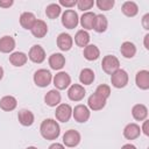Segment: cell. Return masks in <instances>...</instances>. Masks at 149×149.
<instances>
[{"instance_id":"43","label":"cell","mask_w":149,"mask_h":149,"mask_svg":"<svg viewBox=\"0 0 149 149\" xmlns=\"http://www.w3.org/2000/svg\"><path fill=\"white\" fill-rule=\"evenodd\" d=\"M2 77H3V69L0 66V80L2 79Z\"/></svg>"},{"instance_id":"42","label":"cell","mask_w":149,"mask_h":149,"mask_svg":"<svg viewBox=\"0 0 149 149\" xmlns=\"http://www.w3.org/2000/svg\"><path fill=\"white\" fill-rule=\"evenodd\" d=\"M121 149H136V147L134 144H130V143H127V144H123L121 147Z\"/></svg>"},{"instance_id":"41","label":"cell","mask_w":149,"mask_h":149,"mask_svg":"<svg viewBox=\"0 0 149 149\" xmlns=\"http://www.w3.org/2000/svg\"><path fill=\"white\" fill-rule=\"evenodd\" d=\"M143 43H144V48H146L147 50H149V34H146Z\"/></svg>"},{"instance_id":"18","label":"cell","mask_w":149,"mask_h":149,"mask_svg":"<svg viewBox=\"0 0 149 149\" xmlns=\"http://www.w3.org/2000/svg\"><path fill=\"white\" fill-rule=\"evenodd\" d=\"M30 31H31V34H33L35 37L42 38V37H44V36L47 35V33H48V26H47V23H45L43 20H36V22L34 23V26H33V28L30 29Z\"/></svg>"},{"instance_id":"23","label":"cell","mask_w":149,"mask_h":149,"mask_svg":"<svg viewBox=\"0 0 149 149\" xmlns=\"http://www.w3.org/2000/svg\"><path fill=\"white\" fill-rule=\"evenodd\" d=\"M94 17H95V14L93 12H85L80 19H79V22H80V26L84 28V30H91L93 29V22H94Z\"/></svg>"},{"instance_id":"32","label":"cell","mask_w":149,"mask_h":149,"mask_svg":"<svg viewBox=\"0 0 149 149\" xmlns=\"http://www.w3.org/2000/svg\"><path fill=\"white\" fill-rule=\"evenodd\" d=\"M61 13H62V8L58 3H50L45 8V15H47V17H49L51 20L57 19L61 15Z\"/></svg>"},{"instance_id":"19","label":"cell","mask_w":149,"mask_h":149,"mask_svg":"<svg viewBox=\"0 0 149 149\" xmlns=\"http://www.w3.org/2000/svg\"><path fill=\"white\" fill-rule=\"evenodd\" d=\"M61 99H62V95L61 93L58 92V90H50L45 95H44V102L50 106V107H56L59 105L61 102Z\"/></svg>"},{"instance_id":"31","label":"cell","mask_w":149,"mask_h":149,"mask_svg":"<svg viewBox=\"0 0 149 149\" xmlns=\"http://www.w3.org/2000/svg\"><path fill=\"white\" fill-rule=\"evenodd\" d=\"M79 80L81 84L84 85H91L94 80V72L93 70L86 68V69H83L80 71V74H79Z\"/></svg>"},{"instance_id":"17","label":"cell","mask_w":149,"mask_h":149,"mask_svg":"<svg viewBox=\"0 0 149 149\" xmlns=\"http://www.w3.org/2000/svg\"><path fill=\"white\" fill-rule=\"evenodd\" d=\"M132 115L136 121H144L148 116V108L143 104H136L132 108Z\"/></svg>"},{"instance_id":"28","label":"cell","mask_w":149,"mask_h":149,"mask_svg":"<svg viewBox=\"0 0 149 149\" xmlns=\"http://www.w3.org/2000/svg\"><path fill=\"white\" fill-rule=\"evenodd\" d=\"M83 55H84L85 59H87V61H95V59H98L99 56H100V50H99V48H98L97 45H94V44H88V45H86V47L84 48Z\"/></svg>"},{"instance_id":"24","label":"cell","mask_w":149,"mask_h":149,"mask_svg":"<svg viewBox=\"0 0 149 149\" xmlns=\"http://www.w3.org/2000/svg\"><path fill=\"white\" fill-rule=\"evenodd\" d=\"M36 20H37V19L35 17V15H34L33 13H30V12H24V13H22L21 16H20V24H21V27L24 28V29H31L33 26H34V23L36 22Z\"/></svg>"},{"instance_id":"20","label":"cell","mask_w":149,"mask_h":149,"mask_svg":"<svg viewBox=\"0 0 149 149\" xmlns=\"http://www.w3.org/2000/svg\"><path fill=\"white\" fill-rule=\"evenodd\" d=\"M15 48V40L12 36H2L0 38V52L2 54H9Z\"/></svg>"},{"instance_id":"37","label":"cell","mask_w":149,"mask_h":149,"mask_svg":"<svg viewBox=\"0 0 149 149\" xmlns=\"http://www.w3.org/2000/svg\"><path fill=\"white\" fill-rule=\"evenodd\" d=\"M141 130L143 132V134H144L146 136H149V121H148V120H144V121H143V125H142Z\"/></svg>"},{"instance_id":"5","label":"cell","mask_w":149,"mask_h":149,"mask_svg":"<svg viewBox=\"0 0 149 149\" xmlns=\"http://www.w3.org/2000/svg\"><path fill=\"white\" fill-rule=\"evenodd\" d=\"M128 79H129L128 73L122 69H119L111 74V83H112V86H114L115 88L125 87L128 84Z\"/></svg>"},{"instance_id":"9","label":"cell","mask_w":149,"mask_h":149,"mask_svg":"<svg viewBox=\"0 0 149 149\" xmlns=\"http://www.w3.org/2000/svg\"><path fill=\"white\" fill-rule=\"evenodd\" d=\"M52 81L57 90H65L71 85V77L69 76V73L61 71L55 74V77L52 78Z\"/></svg>"},{"instance_id":"26","label":"cell","mask_w":149,"mask_h":149,"mask_svg":"<svg viewBox=\"0 0 149 149\" xmlns=\"http://www.w3.org/2000/svg\"><path fill=\"white\" fill-rule=\"evenodd\" d=\"M121 10L126 16L133 17L139 13V6L134 1H125L121 6Z\"/></svg>"},{"instance_id":"13","label":"cell","mask_w":149,"mask_h":149,"mask_svg":"<svg viewBox=\"0 0 149 149\" xmlns=\"http://www.w3.org/2000/svg\"><path fill=\"white\" fill-rule=\"evenodd\" d=\"M87 106H88V109L100 111L106 106V99H104V98L97 95L95 93H93L87 99Z\"/></svg>"},{"instance_id":"14","label":"cell","mask_w":149,"mask_h":149,"mask_svg":"<svg viewBox=\"0 0 149 149\" xmlns=\"http://www.w3.org/2000/svg\"><path fill=\"white\" fill-rule=\"evenodd\" d=\"M17 120H19V122L22 126L29 127V126H31L34 123L35 116H34L31 111H29V109H21L17 113Z\"/></svg>"},{"instance_id":"34","label":"cell","mask_w":149,"mask_h":149,"mask_svg":"<svg viewBox=\"0 0 149 149\" xmlns=\"http://www.w3.org/2000/svg\"><path fill=\"white\" fill-rule=\"evenodd\" d=\"M94 3H95V5L98 6V8L101 9V10H109V9H112V7L114 6L115 1H114V0H97Z\"/></svg>"},{"instance_id":"10","label":"cell","mask_w":149,"mask_h":149,"mask_svg":"<svg viewBox=\"0 0 149 149\" xmlns=\"http://www.w3.org/2000/svg\"><path fill=\"white\" fill-rule=\"evenodd\" d=\"M28 58L33 63L41 64L45 59V51H44V49L40 44H35V45H33L30 48V50L28 52Z\"/></svg>"},{"instance_id":"22","label":"cell","mask_w":149,"mask_h":149,"mask_svg":"<svg viewBox=\"0 0 149 149\" xmlns=\"http://www.w3.org/2000/svg\"><path fill=\"white\" fill-rule=\"evenodd\" d=\"M48 62H49V65L52 70H61L65 65V57L62 54L56 52V54H52L49 57Z\"/></svg>"},{"instance_id":"7","label":"cell","mask_w":149,"mask_h":149,"mask_svg":"<svg viewBox=\"0 0 149 149\" xmlns=\"http://www.w3.org/2000/svg\"><path fill=\"white\" fill-rule=\"evenodd\" d=\"M90 114H91V112H90L88 107L85 105L79 104V105L74 106V108H72V116L79 123L86 122L90 119Z\"/></svg>"},{"instance_id":"11","label":"cell","mask_w":149,"mask_h":149,"mask_svg":"<svg viewBox=\"0 0 149 149\" xmlns=\"http://www.w3.org/2000/svg\"><path fill=\"white\" fill-rule=\"evenodd\" d=\"M85 93H86V91H85L84 86H81L79 84H72L69 86V90H68V97L72 101L83 100L85 97Z\"/></svg>"},{"instance_id":"25","label":"cell","mask_w":149,"mask_h":149,"mask_svg":"<svg viewBox=\"0 0 149 149\" xmlns=\"http://www.w3.org/2000/svg\"><path fill=\"white\" fill-rule=\"evenodd\" d=\"M107 27H108V21L106 16L102 14H95L94 22H93V29L97 33H104L106 31Z\"/></svg>"},{"instance_id":"44","label":"cell","mask_w":149,"mask_h":149,"mask_svg":"<svg viewBox=\"0 0 149 149\" xmlns=\"http://www.w3.org/2000/svg\"><path fill=\"white\" fill-rule=\"evenodd\" d=\"M27 149H37V148H36V147H28Z\"/></svg>"},{"instance_id":"30","label":"cell","mask_w":149,"mask_h":149,"mask_svg":"<svg viewBox=\"0 0 149 149\" xmlns=\"http://www.w3.org/2000/svg\"><path fill=\"white\" fill-rule=\"evenodd\" d=\"M74 42H76V44L78 47L85 48L90 43V34L86 30H84V29L78 30L76 33V35H74Z\"/></svg>"},{"instance_id":"3","label":"cell","mask_w":149,"mask_h":149,"mask_svg":"<svg viewBox=\"0 0 149 149\" xmlns=\"http://www.w3.org/2000/svg\"><path fill=\"white\" fill-rule=\"evenodd\" d=\"M79 23V16L76 10L73 9H66L62 14V24L68 29H73Z\"/></svg>"},{"instance_id":"29","label":"cell","mask_w":149,"mask_h":149,"mask_svg":"<svg viewBox=\"0 0 149 149\" xmlns=\"http://www.w3.org/2000/svg\"><path fill=\"white\" fill-rule=\"evenodd\" d=\"M28 61V56L24 52L15 51L9 56V62L14 66H23Z\"/></svg>"},{"instance_id":"36","label":"cell","mask_w":149,"mask_h":149,"mask_svg":"<svg viewBox=\"0 0 149 149\" xmlns=\"http://www.w3.org/2000/svg\"><path fill=\"white\" fill-rule=\"evenodd\" d=\"M58 5H59V6L68 7V8H72L73 6L77 5V0H59Z\"/></svg>"},{"instance_id":"16","label":"cell","mask_w":149,"mask_h":149,"mask_svg":"<svg viewBox=\"0 0 149 149\" xmlns=\"http://www.w3.org/2000/svg\"><path fill=\"white\" fill-rule=\"evenodd\" d=\"M135 83L136 86L141 90H148L149 88V71L141 70L135 76Z\"/></svg>"},{"instance_id":"40","label":"cell","mask_w":149,"mask_h":149,"mask_svg":"<svg viewBox=\"0 0 149 149\" xmlns=\"http://www.w3.org/2000/svg\"><path fill=\"white\" fill-rule=\"evenodd\" d=\"M48 149H65V147H64L62 143H57V142H56V143L50 144Z\"/></svg>"},{"instance_id":"21","label":"cell","mask_w":149,"mask_h":149,"mask_svg":"<svg viewBox=\"0 0 149 149\" xmlns=\"http://www.w3.org/2000/svg\"><path fill=\"white\" fill-rule=\"evenodd\" d=\"M17 100L13 95H5L0 99V108L5 112H10L16 108Z\"/></svg>"},{"instance_id":"4","label":"cell","mask_w":149,"mask_h":149,"mask_svg":"<svg viewBox=\"0 0 149 149\" xmlns=\"http://www.w3.org/2000/svg\"><path fill=\"white\" fill-rule=\"evenodd\" d=\"M52 80V74L47 69H40L34 73V83L38 87H47Z\"/></svg>"},{"instance_id":"15","label":"cell","mask_w":149,"mask_h":149,"mask_svg":"<svg viewBox=\"0 0 149 149\" xmlns=\"http://www.w3.org/2000/svg\"><path fill=\"white\" fill-rule=\"evenodd\" d=\"M140 134H141V128L135 122L128 123L123 129V136L127 140H135L140 136Z\"/></svg>"},{"instance_id":"2","label":"cell","mask_w":149,"mask_h":149,"mask_svg":"<svg viewBox=\"0 0 149 149\" xmlns=\"http://www.w3.org/2000/svg\"><path fill=\"white\" fill-rule=\"evenodd\" d=\"M101 68H102L104 72H106L107 74H112L116 70L120 69V62H119L118 57H115L113 55H106L102 58Z\"/></svg>"},{"instance_id":"12","label":"cell","mask_w":149,"mask_h":149,"mask_svg":"<svg viewBox=\"0 0 149 149\" xmlns=\"http://www.w3.org/2000/svg\"><path fill=\"white\" fill-rule=\"evenodd\" d=\"M72 45H73V40L71 35L66 33H61L57 36V47L62 51H69L72 48Z\"/></svg>"},{"instance_id":"38","label":"cell","mask_w":149,"mask_h":149,"mask_svg":"<svg viewBox=\"0 0 149 149\" xmlns=\"http://www.w3.org/2000/svg\"><path fill=\"white\" fill-rule=\"evenodd\" d=\"M142 26L146 30H149V14L148 13L142 17Z\"/></svg>"},{"instance_id":"8","label":"cell","mask_w":149,"mask_h":149,"mask_svg":"<svg viewBox=\"0 0 149 149\" xmlns=\"http://www.w3.org/2000/svg\"><path fill=\"white\" fill-rule=\"evenodd\" d=\"M80 142V134L79 132L74 130V129H69L64 133L63 135V146L69 147V148H73L77 147Z\"/></svg>"},{"instance_id":"6","label":"cell","mask_w":149,"mask_h":149,"mask_svg":"<svg viewBox=\"0 0 149 149\" xmlns=\"http://www.w3.org/2000/svg\"><path fill=\"white\" fill-rule=\"evenodd\" d=\"M55 116H56L57 121L68 122L70 120V118L72 116V107L69 104H59L56 107Z\"/></svg>"},{"instance_id":"1","label":"cell","mask_w":149,"mask_h":149,"mask_svg":"<svg viewBox=\"0 0 149 149\" xmlns=\"http://www.w3.org/2000/svg\"><path fill=\"white\" fill-rule=\"evenodd\" d=\"M40 132H41V135L43 139H45L48 141H52L59 136L61 128H59V125L56 120L45 119L42 121V123L40 126Z\"/></svg>"},{"instance_id":"39","label":"cell","mask_w":149,"mask_h":149,"mask_svg":"<svg viewBox=\"0 0 149 149\" xmlns=\"http://www.w3.org/2000/svg\"><path fill=\"white\" fill-rule=\"evenodd\" d=\"M14 3L13 0H0V7L2 8H9Z\"/></svg>"},{"instance_id":"33","label":"cell","mask_w":149,"mask_h":149,"mask_svg":"<svg viewBox=\"0 0 149 149\" xmlns=\"http://www.w3.org/2000/svg\"><path fill=\"white\" fill-rule=\"evenodd\" d=\"M94 93L97 95H99V97H101V98H104V99L107 100V98L111 95V87L108 85H106V84H100L95 88V92Z\"/></svg>"},{"instance_id":"35","label":"cell","mask_w":149,"mask_h":149,"mask_svg":"<svg viewBox=\"0 0 149 149\" xmlns=\"http://www.w3.org/2000/svg\"><path fill=\"white\" fill-rule=\"evenodd\" d=\"M94 5L93 0H78L77 1V7L78 9L83 10V12H88V9H91Z\"/></svg>"},{"instance_id":"27","label":"cell","mask_w":149,"mask_h":149,"mask_svg":"<svg viewBox=\"0 0 149 149\" xmlns=\"http://www.w3.org/2000/svg\"><path fill=\"white\" fill-rule=\"evenodd\" d=\"M120 52L125 58H133L136 54V47H135L134 43H132L129 41H126L121 44Z\"/></svg>"}]
</instances>
